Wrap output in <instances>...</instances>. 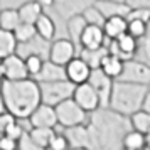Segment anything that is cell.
Segmentation results:
<instances>
[{
    "mask_svg": "<svg viewBox=\"0 0 150 150\" xmlns=\"http://www.w3.org/2000/svg\"><path fill=\"white\" fill-rule=\"evenodd\" d=\"M49 150H64V149H69V140L68 137L64 135V132L62 133H57L56 132L52 138H51V142H49Z\"/></svg>",
    "mask_w": 150,
    "mask_h": 150,
    "instance_id": "obj_36",
    "label": "cell"
},
{
    "mask_svg": "<svg viewBox=\"0 0 150 150\" xmlns=\"http://www.w3.org/2000/svg\"><path fill=\"white\" fill-rule=\"evenodd\" d=\"M19 150H42V149L35 143V140L30 137V133H29L27 130H25V133L19 140Z\"/></svg>",
    "mask_w": 150,
    "mask_h": 150,
    "instance_id": "obj_37",
    "label": "cell"
},
{
    "mask_svg": "<svg viewBox=\"0 0 150 150\" xmlns=\"http://www.w3.org/2000/svg\"><path fill=\"white\" fill-rule=\"evenodd\" d=\"M95 89L100 95L101 100V106H110V98H111V91H113V84H115V78H111L110 74H106L101 68H95L89 74L88 79Z\"/></svg>",
    "mask_w": 150,
    "mask_h": 150,
    "instance_id": "obj_8",
    "label": "cell"
},
{
    "mask_svg": "<svg viewBox=\"0 0 150 150\" xmlns=\"http://www.w3.org/2000/svg\"><path fill=\"white\" fill-rule=\"evenodd\" d=\"M123 66H125V61L120 59L118 56L111 54V52H108V54L105 56V59L101 62V69L106 74L111 76V78H115V79L120 78V74H122V71H123Z\"/></svg>",
    "mask_w": 150,
    "mask_h": 150,
    "instance_id": "obj_25",
    "label": "cell"
},
{
    "mask_svg": "<svg viewBox=\"0 0 150 150\" xmlns=\"http://www.w3.org/2000/svg\"><path fill=\"white\" fill-rule=\"evenodd\" d=\"M118 2H127V0H118Z\"/></svg>",
    "mask_w": 150,
    "mask_h": 150,
    "instance_id": "obj_45",
    "label": "cell"
},
{
    "mask_svg": "<svg viewBox=\"0 0 150 150\" xmlns=\"http://www.w3.org/2000/svg\"><path fill=\"white\" fill-rule=\"evenodd\" d=\"M51 44L52 41H47L37 34L34 39H30L27 42H19V47H17V54H21L24 59L27 56H41L44 59H49L51 54Z\"/></svg>",
    "mask_w": 150,
    "mask_h": 150,
    "instance_id": "obj_12",
    "label": "cell"
},
{
    "mask_svg": "<svg viewBox=\"0 0 150 150\" xmlns=\"http://www.w3.org/2000/svg\"><path fill=\"white\" fill-rule=\"evenodd\" d=\"M30 137L35 140V143L41 147V149H47L49 147V142L54 135L56 132L54 128H49V127H30L29 130Z\"/></svg>",
    "mask_w": 150,
    "mask_h": 150,
    "instance_id": "obj_28",
    "label": "cell"
},
{
    "mask_svg": "<svg viewBox=\"0 0 150 150\" xmlns=\"http://www.w3.org/2000/svg\"><path fill=\"white\" fill-rule=\"evenodd\" d=\"M135 57L143 62H147V64H150V35L149 34H145L138 41V49H137Z\"/></svg>",
    "mask_w": 150,
    "mask_h": 150,
    "instance_id": "obj_33",
    "label": "cell"
},
{
    "mask_svg": "<svg viewBox=\"0 0 150 150\" xmlns=\"http://www.w3.org/2000/svg\"><path fill=\"white\" fill-rule=\"evenodd\" d=\"M64 135L69 140V149H93L91 143V135L86 123H79L74 127H66L64 128Z\"/></svg>",
    "mask_w": 150,
    "mask_h": 150,
    "instance_id": "obj_14",
    "label": "cell"
},
{
    "mask_svg": "<svg viewBox=\"0 0 150 150\" xmlns=\"http://www.w3.org/2000/svg\"><path fill=\"white\" fill-rule=\"evenodd\" d=\"M42 10H44V7L41 5L39 0H29V2L22 4L21 7H19V14H21L22 22L35 24L37 19L42 15Z\"/></svg>",
    "mask_w": 150,
    "mask_h": 150,
    "instance_id": "obj_23",
    "label": "cell"
},
{
    "mask_svg": "<svg viewBox=\"0 0 150 150\" xmlns=\"http://www.w3.org/2000/svg\"><path fill=\"white\" fill-rule=\"evenodd\" d=\"M35 27H37V32L41 37L47 39V41H54V35H56V22L52 21V17L47 14H44L37 19L35 22Z\"/></svg>",
    "mask_w": 150,
    "mask_h": 150,
    "instance_id": "obj_26",
    "label": "cell"
},
{
    "mask_svg": "<svg viewBox=\"0 0 150 150\" xmlns=\"http://www.w3.org/2000/svg\"><path fill=\"white\" fill-rule=\"evenodd\" d=\"M108 52L110 51H108V44H106V46H101V47H96V49L81 47L78 56H81L83 59L91 66V69H95V68H101V62Z\"/></svg>",
    "mask_w": 150,
    "mask_h": 150,
    "instance_id": "obj_21",
    "label": "cell"
},
{
    "mask_svg": "<svg viewBox=\"0 0 150 150\" xmlns=\"http://www.w3.org/2000/svg\"><path fill=\"white\" fill-rule=\"evenodd\" d=\"M132 7H149L150 8V0H127Z\"/></svg>",
    "mask_w": 150,
    "mask_h": 150,
    "instance_id": "obj_42",
    "label": "cell"
},
{
    "mask_svg": "<svg viewBox=\"0 0 150 150\" xmlns=\"http://www.w3.org/2000/svg\"><path fill=\"white\" fill-rule=\"evenodd\" d=\"M27 122L30 127H49V128H56L59 125L56 106L47 105V103H41L34 110V113L27 118Z\"/></svg>",
    "mask_w": 150,
    "mask_h": 150,
    "instance_id": "obj_10",
    "label": "cell"
},
{
    "mask_svg": "<svg viewBox=\"0 0 150 150\" xmlns=\"http://www.w3.org/2000/svg\"><path fill=\"white\" fill-rule=\"evenodd\" d=\"M96 0H54V8L57 15L66 22L68 19L78 14H83L91 5H95Z\"/></svg>",
    "mask_w": 150,
    "mask_h": 150,
    "instance_id": "obj_13",
    "label": "cell"
},
{
    "mask_svg": "<svg viewBox=\"0 0 150 150\" xmlns=\"http://www.w3.org/2000/svg\"><path fill=\"white\" fill-rule=\"evenodd\" d=\"M145 135H147V149H150V132L145 133Z\"/></svg>",
    "mask_w": 150,
    "mask_h": 150,
    "instance_id": "obj_44",
    "label": "cell"
},
{
    "mask_svg": "<svg viewBox=\"0 0 150 150\" xmlns=\"http://www.w3.org/2000/svg\"><path fill=\"white\" fill-rule=\"evenodd\" d=\"M143 147H147V135L138 132V130L132 128L125 135V140H123V149L127 150H140Z\"/></svg>",
    "mask_w": 150,
    "mask_h": 150,
    "instance_id": "obj_27",
    "label": "cell"
},
{
    "mask_svg": "<svg viewBox=\"0 0 150 150\" xmlns=\"http://www.w3.org/2000/svg\"><path fill=\"white\" fill-rule=\"evenodd\" d=\"M35 79L39 83L42 81H59V79H68V71H66V66L62 64H57V62L51 61V59H46L44 61V66L39 71V74L35 76Z\"/></svg>",
    "mask_w": 150,
    "mask_h": 150,
    "instance_id": "obj_17",
    "label": "cell"
},
{
    "mask_svg": "<svg viewBox=\"0 0 150 150\" xmlns=\"http://www.w3.org/2000/svg\"><path fill=\"white\" fill-rule=\"evenodd\" d=\"M29 0H0L2 4V8H7V7H14V8H19L22 4H25Z\"/></svg>",
    "mask_w": 150,
    "mask_h": 150,
    "instance_id": "obj_41",
    "label": "cell"
},
{
    "mask_svg": "<svg viewBox=\"0 0 150 150\" xmlns=\"http://www.w3.org/2000/svg\"><path fill=\"white\" fill-rule=\"evenodd\" d=\"M66 71H68V79H71L76 84H79V83L88 81L93 69L81 56H76L66 64Z\"/></svg>",
    "mask_w": 150,
    "mask_h": 150,
    "instance_id": "obj_16",
    "label": "cell"
},
{
    "mask_svg": "<svg viewBox=\"0 0 150 150\" xmlns=\"http://www.w3.org/2000/svg\"><path fill=\"white\" fill-rule=\"evenodd\" d=\"M88 25V21L83 14H78L74 17H71L66 21V32H68V37L74 42L78 49H81V35L84 32V29Z\"/></svg>",
    "mask_w": 150,
    "mask_h": 150,
    "instance_id": "obj_19",
    "label": "cell"
},
{
    "mask_svg": "<svg viewBox=\"0 0 150 150\" xmlns=\"http://www.w3.org/2000/svg\"><path fill=\"white\" fill-rule=\"evenodd\" d=\"M105 32L110 39H116L118 35H122L123 32L128 30V21L127 17H122V15H115V17H108L105 21Z\"/></svg>",
    "mask_w": 150,
    "mask_h": 150,
    "instance_id": "obj_22",
    "label": "cell"
},
{
    "mask_svg": "<svg viewBox=\"0 0 150 150\" xmlns=\"http://www.w3.org/2000/svg\"><path fill=\"white\" fill-rule=\"evenodd\" d=\"M14 32H15V35H17L19 42H27V41H30V39H34L35 35L39 34L35 24H30V22H21L19 27L15 29Z\"/></svg>",
    "mask_w": 150,
    "mask_h": 150,
    "instance_id": "obj_31",
    "label": "cell"
},
{
    "mask_svg": "<svg viewBox=\"0 0 150 150\" xmlns=\"http://www.w3.org/2000/svg\"><path fill=\"white\" fill-rule=\"evenodd\" d=\"M122 81H130V83H138V84H150V64L140 61V59H128L125 61L123 71L120 78Z\"/></svg>",
    "mask_w": 150,
    "mask_h": 150,
    "instance_id": "obj_7",
    "label": "cell"
},
{
    "mask_svg": "<svg viewBox=\"0 0 150 150\" xmlns=\"http://www.w3.org/2000/svg\"><path fill=\"white\" fill-rule=\"evenodd\" d=\"M108 42L110 37L106 35L105 29L101 25H95V24H88L81 35V47L96 49L101 47V46H106Z\"/></svg>",
    "mask_w": 150,
    "mask_h": 150,
    "instance_id": "obj_15",
    "label": "cell"
},
{
    "mask_svg": "<svg viewBox=\"0 0 150 150\" xmlns=\"http://www.w3.org/2000/svg\"><path fill=\"white\" fill-rule=\"evenodd\" d=\"M44 57H41V56H27L25 57V62H27V69L29 73H30V76L32 78H35V76L39 74V71L42 69V66H44Z\"/></svg>",
    "mask_w": 150,
    "mask_h": 150,
    "instance_id": "obj_35",
    "label": "cell"
},
{
    "mask_svg": "<svg viewBox=\"0 0 150 150\" xmlns=\"http://www.w3.org/2000/svg\"><path fill=\"white\" fill-rule=\"evenodd\" d=\"M147 30H149V22L140 21V19L128 21V32L133 34L137 39H142L143 35L147 34Z\"/></svg>",
    "mask_w": 150,
    "mask_h": 150,
    "instance_id": "obj_34",
    "label": "cell"
},
{
    "mask_svg": "<svg viewBox=\"0 0 150 150\" xmlns=\"http://www.w3.org/2000/svg\"><path fill=\"white\" fill-rule=\"evenodd\" d=\"M17 47H19V39L14 30L0 29V57L4 59V57L17 52Z\"/></svg>",
    "mask_w": 150,
    "mask_h": 150,
    "instance_id": "obj_20",
    "label": "cell"
},
{
    "mask_svg": "<svg viewBox=\"0 0 150 150\" xmlns=\"http://www.w3.org/2000/svg\"><path fill=\"white\" fill-rule=\"evenodd\" d=\"M56 111H57L59 125H61L62 128L74 127V125H79V123H86L89 118L88 116L89 113L76 101L74 98H68L62 103H59L56 106Z\"/></svg>",
    "mask_w": 150,
    "mask_h": 150,
    "instance_id": "obj_5",
    "label": "cell"
},
{
    "mask_svg": "<svg viewBox=\"0 0 150 150\" xmlns=\"http://www.w3.org/2000/svg\"><path fill=\"white\" fill-rule=\"evenodd\" d=\"M0 149L2 150H19V140L2 133V137H0Z\"/></svg>",
    "mask_w": 150,
    "mask_h": 150,
    "instance_id": "obj_40",
    "label": "cell"
},
{
    "mask_svg": "<svg viewBox=\"0 0 150 150\" xmlns=\"http://www.w3.org/2000/svg\"><path fill=\"white\" fill-rule=\"evenodd\" d=\"M83 15L86 17V21H88V24H95V25H105V21H106V17L103 15V12L100 10V8L95 5H91V7H88L84 12H83Z\"/></svg>",
    "mask_w": 150,
    "mask_h": 150,
    "instance_id": "obj_32",
    "label": "cell"
},
{
    "mask_svg": "<svg viewBox=\"0 0 150 150\" xmlns=\"http://www.w3.org/2000/svg\"><path fill=\"white\" fill-rule=\"evenodd\" d=\"M24 133H25V128H24L22 123H19V120H17L15 123H12V125L4 132V135L12 137V138H15V140H21V137L24 135Z\"/></svg>",
    "mask_w": 150,
    "mask_h": 150,
    "instance_id": "obj_39",
    "label": "cell"
},
{
    "mask_svg": "<svg viewBox=\"0 0 150 150\" xmlns=\"http://www.w3.org/2000/svg\"><path fill=\"white\" fill-rule=\"evenodd\" d=\"M115 41H116V44H118V47L122 49V51H125L127 54L133 56V57L137 56V49H138V41H140V39H137L135 35L130 34L128 30L123 32L122 35H118Z\"/></svg>",
    "mask_w": 150,
    "mask_h": 150,
    "instance_id": "obj_29",
    "label": "cell"
},
{
    "mask_svg": "<svg viewBox=\"0 0 150 150\" xmlns=\"http://www.w3.org/2000/svg\"><path fill=\"white\" fill-rule=\"evenodd\" d=\"M41 103V84L35 78L2 79V110H8L19 120H27Z\"/></svg>",
    "mask_w": 150,
    "mask_h": 150,
    "instance_id": "obj_2",
    "label": "cell"
},
{
    "mask_svg": "<svg viewBox=\"0 0 150 150\" xmlns=\"http://www.w3.org/2000/svg\"><path fill=\"white\" fill-rule=\"evenodd\" d=\"M17 120H19V118H17L14 113H10L8 110H2V113H0V133H4V132H5L12 123L17 122Z\"/></svg>",
    "mask_w": 150,
    "mask_h": 150,
    "instance_id": "obj_38",
    "label": "cell"
},
{
    "mask_svg": "<svg viewBox=\"0 0 150 150\" xmlns=\"http://www.w3.org/2000/svg\"><path fill=\"white\" fill-rule=\"evenodd\" d=\"M44 8H54V0H39Z\"/></svg>",
    "mask_w": 150,
    "mask_h": 150,
    "instance_id": "obj_43",
    "label": "cell"
},
{
    "mask_svg": "<svg viewBox=\"0 0 150 150\" xmlns=\"http://www.w3.org/2000/svg\"><path fill=\"white\" fill-rule=\"evenodd\" d=\"M21 22L22 19H21V14H19V8H14V7L2 8V12H0V29L15 30Z\"/></svg>",
    "mask_w": 150,
    "mask_h": 150,
    "instance_id": "obj_24",
    "label": "cell"
},
{
    "mask_svg": "<svg viewBox=\"0 0 150 150\" xmlns=\"http://www.w3.org/2000/svg\"><path fill=\"white\" fill-rule=\"evenodd\" d=\"M73 98H74L76 101L79 103L88 113H91V111H95V110H98L100 106H101L100 95H98V91H96L95 86H93L89 81H84V83L76 84V89H74Z\"/></svg>",
    "mask_w": 150,
    "mask_h": 150,
    "instance_id": "obj_9",
    "label": "cell"
},
{
    "mask_svg": "<svg viewBox=\"0 0 150 150\" xmlns=\"http://www.w3.org/2000/svg\"><path fill=\"white\" fill-rule=\"evenodd\" d=\"M0 76H2V79H25V78H30V73L27 69L25 59L21 54L14 52L2 59Z\"/></svg>",
    "mask_w": 150,
    "mask_h": 150,
    "instance_id": "obj_6",
    "label": "cell"
},
{
    "mask_svg": "<svg viewBox=\"0 0 150 150\" xmlns=\"http://www.w3.org/2000/svg\"><path fill=\"white\" fill-rule=\"evenodd\" d=\"M149 89H150V84H149Z\"/></svg>",
    "mask_w": 150,
    "mask_h": 150,
    "instance_id": "obj_46",
    "label": "cell"
},
{
    "mask_svg": "<svg viewBox=\"0 0 150 150\" xmlns=\"http://www.w3.org/2000/svg\"><path fill=\"white\" fill-rule=\"evenodd\" d=\"M41 93H42V103H47L52 106H57L68 98H73L76 89V83L71 79H59V81H42Z\"/></svg>",
    "mask_w": 150,
    "mask_h": 150,
    "instance_id": "obj_4",
    "label": "cell"
},
{
    "mask_svg": "<svg viewBox=\"0 0 150 150\" xmlns=\"http://www.w3.org/2000/svg\"><path fill=\"white\" fill-rule=\"evenodd\" d=\"M96 7L101 10L106 19L115 15L127 17L132 10V5L128 2H118V0H96Z\"/></svg>",
    "mask_w": 150,
    "mask_h": 150,
    "instance_id": "obj_18",
    "label": "cell"
},
{
    "mask_svg": "<svg viewBox=\"0 0 150 150\" xmlns=\"http://www.w3.org/2000/svg\"><path fill=\"white\" fill-rule=\"evenodd\" d=\"M88 130L93 150H120L123 149L125 135L133 128L128 115H123L110 106H100L89 113Z\"/></svg>",
    "mask_w": 150,
    "mask_h": 150,
    "instance_id": "obj_1",
    "label": "cell"
},
{
    "mask_svg": "<svg viewBox=\"0 0 150 150\" xmlns=\"http://www.w3.org/2000/svg\"><path fill=\"white\" fill-rule=\"evenodd\" d=\"M76 47H78V46H76L69 37L68 39H66V37L56 39V41H52V44H51V54H49V59L57 62V64L66 66L73 57H76Z\"/></svg>",
    "mask_w": 150,
    "mask_h": 150,
    "instance_id": "obj_11",
    "label": "cell"
},
{
    "mask_svg": "<svg viewBox=\"0 0 150 150\" xmlns=\"http://www.w3.org/2000/svg\"><path fill=\"white\" fill-rule=\"evenodd\" d=\"M149 91L150 89L147 84L115 79L111 98H110V108L116 110L123 115L132 116L135 111L143 108V103H145Z\"/></svg>",
    "mask_w": 150,
    "mask_h": 150,
    "instance_id": "obj_3",
    "label": "cell"
},
{
    "mask_svg": "<svg viewBox=\"0 0 150 150\" xmlns=\"http://www.w3.org/2000/svg\"><path fill=\"white\" fill-rule=\"evenodd\" d=\"M130 120H132V125H133V128L138 130V132H142V133H149L150 132V111L149 110H138L135 111L133 115L130 116Z\"/></svg>",
    "mask_w": 150,
    "mask_h": 150,
    "instance_id": "obj_30",
    "label": "cell"
}]
</instances>
